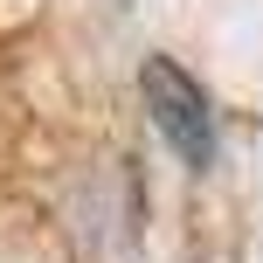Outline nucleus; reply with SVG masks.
<instances>
[{
	"label": "nucleus",
	"instance_id": "f257e3e1",
	"mask_svg": "<svg viewBox=\"0 0 263 263\" xmlns=\"http://www.w3.org/2000/svg\"><path fill=\"white\" fill-rule=\"evenodd\" d=\"M139 104H145V118H153L159 145H166L187 173H208L215 166V153H222L215 104H208V90H201L173 55H145V63H139Z\"/></svg>",
	"mask_w": 263,
	"mask_h": 263
}]
</instances>
